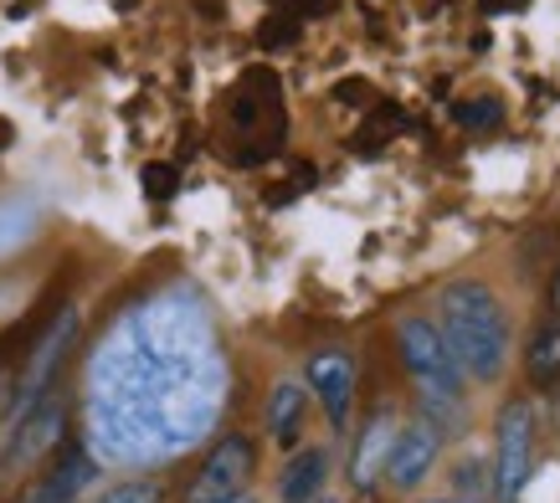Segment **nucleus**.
Listing matches in <instances>:
<instances>
[{"mask_svg":"<svg viewBox=\"0 0 560 503\" xmlns=\"http://www.w3.org/2000/svg\"><path fill=\"white\" fill-rule=\"evenodd\" d=\"M438 314H442L438 335L458 360L463 381H483V386L499 381L504 365H510V314H504L499 293L489 283L463 278V283L442 288Z\"/></svg>","mask_w":560,"mask_h":503,"instance_id":"nucleus-1","label":"nucleus"},{"mask_svg":"<svg viewBox=\"0 0 560 503\" xmlns=\"http://www.w3.org/2000/svg\"><path fill=\"white\" fill-rule=\"evenodd\" d=\"M396 350H401V365H407V375L417 381V390H422L432 406H458L463 396V370L458 360H453V350L442 344L438 324L432 319H401L396 324Z\"/></svg>","mask_w":560,"mask_h":503,"instance_id":"nucleus-2","label":"nucleus"},{"mask_svg":"<svg viewBox=\"0 0 560 503\" xmlns=\"http://www.w3.org/2000/svg\"><path fill=\"white\" fill-rule=\"evenodd\" d=\"M72 339H78V308H57L51 324L42 335L32 339V350H26V365L16 370V396H11V426H16L26 411H32L42 396H51V381H57V365H62V354L72 350Z\"/></svg>","mask_w":560,"mask_h":503,"instance_id":"nucleus-3","label":"nucleus"},{"mask_svg":"<svg viewBox=\"0 0 560 503\" xmlns=\"http://www.w3.org/2000/svg\"><path fill=\"white\" fill-rule=\"evenodd\" d=\"M62 432H68V406H62V396H42V401L5 432V447H0V478L36 472L57 447H62Z\"/></svg>","mask_w":560,"mask_h":503,"instance_id":"nucleus-4","label":"nucleus"},{"mask_svg":"<svg viewBox=\"0 0 560 503\" xmlns=\"http://www.w3.org/2000/svg\"><path fill=\"white\" fill-rule=\"evenodd\" d=\"M529 472H535V406L510 401L493 426V493L514 503L520 488L529 483Z\"/></svg>","mask_w":560,"mask_h":503,"instance_id":"nucleus-5","label":"nucleus"},{"mask_svg":"<svg viewBox=\"0 0 560 503\" xmlns=\"http://www.w3.org/2000/svg\"><path fill=\"white\" fill-rule=\"evenodd\" d=\"M253 463H257L253 442H247V436H237V432H226L217 447H211V457L201 463V472L190 478L186 503H217V499L242 493V488H247V478H253Z\"/></svg>","mask_w":560,"mask_h":503,"instance_id":"nucleus-6","label":"nucleus"},{"mask_svg":"<svg viewBox=\"0 0 560 503\" xmlns=\"http://www.w3.org/2000/svg\"><path fill=\"white\" fill-rule=\"evenodd\" d=\"M438 453H442L438 421H411V426H401V432H396V442H390V457H386L390 488H401V493L422 488L427 472L438 468Z\"/></svg>","mask_w":560,"mask_h":503,"instance_id":"nucleus-7","label":"nucleus"},{"mask_svg":"<svg viewBox=\"0 0 560 503\" xmlns=\"http://www.w3.org/2000/svg\"><path fill=\"white\" fill-rule=\"evenodd\" d=\"M308 390L319 396L324 417L335 432H345V421H350V401H355V360L345 350H319L308 360Z\"/></svg>","mask_w":560,"mask_h":503,"instance_id":"nucleus-8","label":"nucleus"},{"mask_svg":"<svg viewBox=\"0 0 560 503\" xmlns=\"http://www.w3.org/2000/svg\"><path fill=\"white\" fill-rule=\"evenodd\" d=\"M88 478H93L88 453H83V447H72V442H62V453L51 457V468L36 472V478H26V483H21V493L11 503H72L78 493H83Z\"/></svg>","mask_w":560,"mask_h":503,"instance_id":"nucleus-9","label":"nucleus"},{"mask_svg":"<svg viewBox=\"0 0 560 503\" xmlns=\"http://www.w3.org/2000/svg\"><path fill=\"white\" fill-rule=\"evenodd\" d=\"M396 417H390V406H375L371 421H365V432H360L355 442V457H350V483L360 488V493H371L375 478L386 472V457H390V442H396Z\"/></svg>","mask_w":560,"mask_h":503,"instance_id":"nucleus-10","label":"nucleus"},{"mask_svg":"<svg viewBox=\"0 0 560 503\" xmlns=\"http://www.w3.org/2000/svg\"><path fill=\"white\" fill-rule=\"evenodd\" d=\"M304 406H308V390L299 386V381H278L268 396V432L283 442V447H293L299 442V426H304Z\"/></svg>","mask_w":560,"mask_h":503,"instance_id":"nucleus-11","label":"nucleus"},{"mask_svg":"<svg viewBox=\"0 0 560 503\" xmlns=\"http://www.w3.org/2000/svg\"><path fill=\"white\" fill-rule=\"evenodd\" d=\"M324 472H329V457L319 453V447H308V453H299L289 463V472H283V483H278V499L283 503H314L324 488Z\"/></svg>","mask_w":560,"mask_h":503,"instance_id":"nucleus-12","label":"nucleus"},{"mask_svg":"<svg viewBox=\"0 0 560 503\" xmlns=\"http://www.w3.org/2000/svg\"><path fill=\"white\" fill-rule=\"evenodd\" d=\"M525 375L535 390H556L560 381V324H540L525 350Z\"/></svg>","mask_w":560,"mask_h":503,"instance_id":"nucleus-13","label":"nucleus"},{"mask_svg":"<svg viewBox=\"0 0 560 503\" xmlns=\"http://www.w3.org/2000/svg\"><path fill=\"white\" fill-rule=\"evenodd\" d=\"M493 488V468L483 463V457H468V463H458V493H474V499H483Z\"/></svg>","mask_w":560,"mask_h":503,"instance_id":"nucleus-14","label":"nucleus"},{"mask_svg":"<svg viewBox=\"0 0 560 503\" xmlns=\"http://www.w3.org/2000/svg\"><path fill=\"white\" fill-rule=\"evenodd\" d=\"M144 190H150L154 201H171L175 196V185H180V175H175V165H144Z\"/></svg>","mask_w":560,"mask_h":503,"instance_id":"nucleus-15","label":"nucleus"},{"mask_svg":"<svg viewBox=\"0 0 560 503\" xmlns=\"http://www.w3.org/2000/svg\"><path fill=\"white\" fill-rule=\"evenodd\" d=\"M98 503H160V488L154 483H119V488H108Z\"/></svg>","mask_w":560,"mask_h":503,"instance_id":"nucleus-16","label":"nucleus"},{"mask_svg":"<svg viewBox=\"0 0 560 503\" xmlns=\"http://www.w3.org/2000/svg\"><path fill=\"white\" fill-rule=\"evenodd\" d=\"M11 396H16V370H11V360L0 354V426L11 417Z\"/></svg>","mask_w":560,"mask_h":503,"instance_id":"nucleus-17","label":"nucleus"},{"mask_svg":"<svg viewBox=\"0 0 560 503\" xmlns=\"http://www.w3.org/2000/svg\"><path fill=\"white\" fill-rule=\"evenodd\" d=\"M458 118H463V124H474V129H489V124H499V103H489V98H483V103H478V108H468V103H463V108H458Z\"/></svg>","mask_w":560,"mask_h":503,"instance_id":"nucleus-18","label":"nucleus"},{"mask_svg":"<svg viewBox=\"0 0 560 503\" xmlns=\"http://www.w3.org/2000/svg\"><path fill=\"white\" fill-rule=\"evenodd\" d=\"M11 139H16V129H11V124H5V118H0V154L11 150Z\"/></svg>","mask_w":560,"mask_h":503,"instance_id":"nucleus-19","label":"nucleus"},{"mask_svg":"<svg viewBox=\"0 0 560 503\" xmlns=\"http://www.w3.org/2000/svg\"><path fill=\"white\" fill-rule=\"evenodd\" d=\"M550 308H556V319H560V272L550 278Z\"/></svg>","mask_w":560,"mask_h":503,"instance_id":"nucleus-20","label":"nucleus"},{"mask_svg":"<svg viewBox=\"0 0 560 503\" xmlns=\"http://www.w3.org/2000/svg\"><path fill=\"white\" fill-rule=\"evenodd\" d=\"M550 421L560 426V381H556V390H550Z\"/></svg>","mask_w":560,"mask_h":503,"instance_id":"nucleus-21","label":"nucleus"},{"mask_svg":"<svg viewBox=\"0 0 560 503\" xmlns=\"http://www.w3.org/2000/svg\"><path fill=\"white\" fill-rule=\"evenodd\" d=\"M217 503H253L247 493H232V499H217Z\"/></svg>","mask_w":560,"mask_h":503,"instance_id":"nucleus-22","label":"nucleus"},{"mask_svg":"<svg viewBox=\"0 0 560 503\" xmlns=\"http://www.w3.org/2000/svg\"><path fill=\"white\" fill-rule=\"evenodd\" d=\"M438 503H468V499H438Z\"/></svg>","mask_w":560,"mask_h":503,"instance_id":"nucleus-23","label":"nucleus"}]
</instances>
